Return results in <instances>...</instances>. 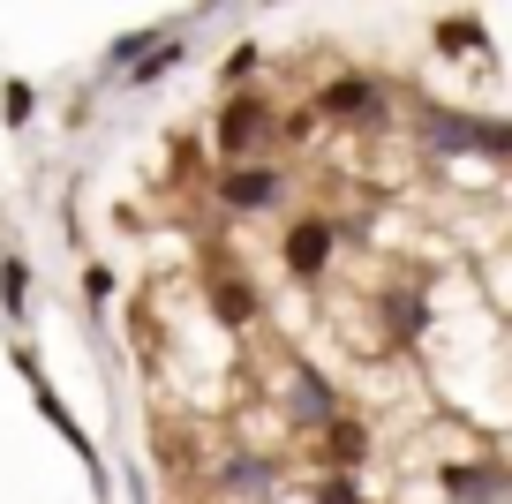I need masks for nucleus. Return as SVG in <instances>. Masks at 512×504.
<instances>
[{"mask_svg":"<svg viewBox=\"0 0 512 504\" xmlns=\"http://www.w3.org/2000/svg\"><path fill=\"white\" fill-rule=\"evenodd\" d=\"M437 489H445V504H505L512 497V459L505 452L437 459Z\"/></svg>","mask_w":512,"mask_h":504,"instance_id":"9b49d317","label":"nucleus"},{"mask_svg":"<svg viewBox=\"0 0 512 504\" xmlns=\"http://www.w3.org/2000/svg\"><path fill=\"white\" fill-rule=\"evenodd\" d=\"M309 504H369V489H362V474H317Z\"/></svg>","mask_w":512,"mask_h":504,"instance_id":"dca6fc26","label":"nucleus"},{"mask_svg":"<svg viewBox=\"0 0 512 504\" xmlns=\"http://www.w3.org/2000/svg\"><path fill=\"white\" fill-rule=\"evenodd\" d=\"M309 467L317 474H369V459H377V429H369V414H339V422H324L317 437H302Z\"/></svg>","mask_w":512,"mask_h":504,"instance_id":"9d476101","label":"nucleus"},{"mask_svg":"<svg viewBox=\"0 0 512 504\" xmlns=\"http://www.w3.org/2000/svg\"><path fill=\"white\" fill-rule=\"evenodd\" d=\"M377 331H384V347H392V354L422 347V339L437 331V301H430V279H415V271L384 279V286H377Z\"/></svg>","mask_w":512,"mask_h":504,"instance_id":"6e6552de","label":"nucleus"},{"mask_svg":"<svg viewBox=\"0 0 512 504\" xmlns=\"http://www.w3.org/2000/svg\"><path fill=\"white\" fill-rule=\"evenodd\" d=\"M256 68H264V46H256V38H241V46H234V53H226V68H219V83H226V91H241V83H249V76H256Z\"/></svg>","mask_w":512,"mask_h":504,"instance_id":"f3484780","label":"nucleus"},{"mask_svg":"<svg viewBox=\"0 0 512 504\" xmlns=\"http://www.w3.org/2000/svg\"><path fill=\"white\" fill-rule=\"evenodd\" d=\"M181 61H189V38H181V31H166L159 46H151L144 61H136V68H128V76H121V91H159V83L174 76Z\"/></svg>","mask_w":512,"mask_h":504,"instance_id":"ddd939ff","label":"nucleus"},{"mask_svg":"<svg viewBox=\"0 0 512 504\" xmlns=\"http://www.w3.org/2000/svg\"><path fill=\"white\" fill-rule=\"evenodd\" d=\"M211 204L226 219H272V211L294 204V174L279 158H249V166H219L211 174Z\"/></svg>","mask_w":512,"mask_h":504,"instance_id":"423d86ee","label":"nucleus"},{"mask_svg":"<svg viewBox=\"0 0 512 504\" xmlns=\"http://www.w3.org/2000/svg\"><path fill=\"white\" fill-rule=\"evenodd\" d=\"M211 151H219V166L279 158V151H287V113H279V98L264 91V83H241V91H226L219 113H211Z\"/></svg>","mask_w":512,"mask_h":504,"instance_id":"f257e3e1","label":"nucleus"},{"mask_svg":"<svg viewBox=\"0 0 512 504\" xmlns=\"http://www.w3.org/2000/svg\"><path fill=\"white\" fill-rule=\"evenodd\" d=\"M505 504H512V497H505Z\"/></svg>","mask_w":512,"mask_h":504,"instance_id":"6ab92c4d","label":"nucleus"},{"mask_svg":"<svg viewBox=\"0 0 512 504\" xmlns=\"http://www.w3.org/2000/svg\"><path fill=\"white\" fill-rule=\"evenodd\" d=\"M332 256H339V219L332 211H294L287 234H279V271H287L294 286H324Z\"/></svg>","mask_w":512,"mask_h":504,"instance_id":"1a4fd4ad","label":"nucleus"},{"mask_svg":"<svg viewBox=\"0 0 512 504\" xmlns=\"http://www.w3.org/2000/svg\"><path fill=\"white\" fill-rule=\"evenodd\" d=\"M31 316V256L0 249V324H23Z\"/></svg>","mask_w":512,"mask_h":504,"instance_id":"4468645a","label":"nucleus"},{"mask_svg":"<svg viewBox=\"0 0 512 504\" xmlns=\"http://www.w3.org/2000/svg\"><path fill=\"white\" fill-rule=\"evenodd\" d=\"M264 399H272V407L287 414L302 437H317L324 422H339V414H347V392H339L317 362H302V354H279V377L264 384Z\"/></svg>","mask_w":512,"mask_h":504,"instance_id":"39448f33","label":"nucleus"},{"mask_svg":"<svg viewBox=\"0 0 512 504\" xmlns=\"http://www.w3.org/2000/svg\"><path fill=\"white\" fill-rule=\"evenodd\" d=\"M113 286H121V279H113V264H83V301H91V309H106Z\"/></svg>","mask_w":512,"mask_h":504,"instance_id":"a211bd4d","label":"nucleus"},{"mask_svg":"<svg viewBox=\"0 0 512 504\" xmlns=\"http://www.w3.org/2000/svg\"><path fill=\"white\" fill-rule=\"evenodd\" d=\"M8 362L23 369V384H31V407H38V422L53 429V437L68 444V452L83 459V467H91V482H98V497H113V474H106V459H98V437L91 429L76 422V414H68V399H61V384H53V369H46V354L31 347V339H16V347H8Z\"/></svg>","mask_w":512,"mask_h":504,"instance_id":"7ed1b4c3","label":"nucleus"},{"mask_svg":"<svg viewBox=\"0 0 512 504\" xmlns=\"http://www.w3.org/2000/svg\"><path fill=\"white\" fill-rule=\"evenodd\" d=\"M400 83L384 76H362V68H332V76L309 91V106H317V121L332 128H392V113H400Z\"/></svg>","mask_w":512,"mask_h":504,"instance_id":"20e7f679","label":"nucleus"},{"mask_svg":"<svg viewBox=\"0 0 512 504\" xmlns=\"http://www.w3.org/2000/svg\"><path fill=\"white\" fill-rule=\"evenodd\" d=\"M31 121H38V83L8 76V83H0V128H31Z\"/></svg>","mask_w":512,"mask_h":504,"instance_id":"2eb2a0df","label":"nucleus"},{"mask_svg":"<svg viewBox=\"0 0 512 504\" xmlns=\"http://www.w3.org/2000/svg\"><path fill=\"white\" fill-rule=\"evenodd\" d=\"M430 46L445 53V61H482V68H490V31H482L475 8H460V16H437V23H430Z\"/></svg>","mask_w":512,"mask_h":504,"instance_id":"f8f14e48","label":"nucleus"},{"mask_svg":"<svg viewBox=\"0 0 512 504\" xmlns=\"http://www.w3.org/2000/svg\"><path fill=\"white\" fill-rule=\"evenodd\" d=\"M415 143L430 158L512 166V121H497V113H467V106H437V98H415Z\"/></svg>","mask_w":512,"mask_h":504,"instance_id":"f03ea898","label":"nucleus"},{"mask_svg":"<svg viewBox=\"0 0 512 504\" xmlns=\"http://www.w3.org/2000/svg\"><path fill=\"white\" fill-rule=\"evenodd\" d=\"M196 294H204V316L219 331H256L264 324V286H256L234 256H204V264H196Z\"/></svg>","mask_w":512,"mask_h":504,"instance_id":"0eeeda50","label":"nucleus"}]
</instances>
